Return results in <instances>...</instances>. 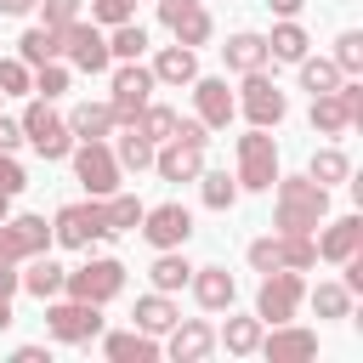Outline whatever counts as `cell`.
Masks as SVG:
<instances>
[{"instance_id": "6da1fadb", "label": "cell", "mask_w": 363, "mask_h": 363, "mask_svg": "<svg viewBox=\"0 0 363 363\" xmlns=\"http://www.w3.org/2000/svg\"><path fill=\"white\" fill-rule=\"evenodd\" d=\"M272 187H278V199H272V227H278V233H318V221L329 216V187L312 182V176H278Z\"/></svg>"}, {"instance_id": "7a4b0ae2", "label": "cell", "mask_w": 363, "mask_h": 363, "mask_svg": "<svg viewBox=\"0 0 363 363\" xmlns=\"http://www.w3.org/2000/svg\"><path fill=\"white\" fill-rule=\"evenodd\" d=\"M204 147H210V130H204L199 119H176V136L153 147V170H159L164 182H199Z\"/></svg>"}, {"instance_id": "3957f363", "label": "cell", "mask_w": 363, "mask_h": 363, "mask_svg": "<svg viewBox=\"0 0 363 363\" xmlns=\"http://www.w3.org/2000/svg\"><path fill=\"white\" fill-rule=\"evenodd\" d=\"M45 244H51L45 216H6V221H0V295L17 289V267H23L28 255H40Z\"/></svg>"}, {"instance_id": "277c9868", "label": "cell", "mask_w": 363, "mask_h": 363, "mask_svg": "<svg viewBox=\"0 0 363 363\" xmlns=\"http://www.w3.org/2000/svg\"><path fill=\"white\" fill-rule=\"evenodd\" d=\"M244 255H250L255 272H278V267H289V272H312V267H318V244H312V233H267V238H255Z\"/></svg>"}, {"instance_id": "5b68a950", "label": "cell", "mask_w": 363, "mask_h": 363, "mask_svg": "<svg viewBox=\"0 0 363 363\" xmlns=\"http://www.w3.org/2000/svg\"><path fill=\"white\" fill-rule=\"evenodd\" d=\"M45 335L51 340H62V346H91L96 335H102V306H91V301H62V295H51L45 301Z\"/></svg>"}, {"instance_id": "8992f818", "label": "cell", "mask_w": 363, "mask_h": 363, "mask_svg": "<svg viewBox=\"0 0 363 363\" xmlns=\"http://www.w3.org/2000/svg\"><path fill=\"white\" fill-rule=\"evenodd\" d=\"M17 125H23V142H28L45 164H51V159H68L74 130H68V119H62V113H51V102H45V96H34V102L23 108V119H17Z\"/></svg>"}, {"instance_id": "52a82bcc", "label": "cell", "mask_w": 363, "mask_h": 363, "mask_svg": "<svg viewBox=\"0 0 363 363\" xmlns=\"http://www.w3.org/2000/svg\"><path fill=\"white\" fill-rule=\"evenodd\" d=\"M119 289H125V261H113V255H91L85 267H74V272L62 278V295L91 301V306H108Z\"/></svg>"}, {"instance_id": "ba28073f", "label": "cell", "mask_w": 363, "mask_h": 363, "mask_svg": "<svg viewBox=\"0 0 363 363\" xmlns=\"http://www.w3.org/2000/svg\"><path fill=\"white\" fill-rule=\"evenodd\" d=\"M272 182H278V142H272L261 125H250V130L238 136V187L272 193Z\"/></svg>"}, {"instance_id": "9c48e42d", "label": "cell", "mask_w": 363, "mask_h": 363, "mask_svg": "<svg viewBox=\"0 0 363 363\" xmlns=\"http://www.w3.org/2000/svg\"><path fill=\"white\" fill-rule=\"evenodd\" d=\"M68 159H74V176H79V187H85L91 199L119 193V159H113V147H108L102 136H96V142H74Z\"/></svg>"}, {"instance_id": "30bf717a", "label": "cell", "mask_w": 363, "mask_h": 363, "mask_svg": "<svg viewBox=\"0 0 363 363\" xmlns=\"http://www.w3.org/2000/svg\"><path fill=\"white\" fill-rule=\"evenodd\" d=\"M57 45H62V57L74 62V68H85V74H108L113 68V51H108V34L96 28V23H62L57 28Z\"/></svg>"}, {"instance_id": "8fae6325", "label": "cell", "mask_w": 363, "mask_h": 363, "mask_svg": "<svg viewBox=\"0 0 363 363\" xmlns=\"http://www.w3.org/2000/svg\"><path fill=\"white\" fill-rule=\"evenodd\" d=\"M301 301H306V284H301V272H289V267H278V272H261V289H255V318H261V323H289Z\"/></svg>"}, {"instance_id": "7c38bea8", "label": "cell", "mask_w": 363, "mask_h": 363, "mask_svg": "<svg viewBox=\"0 0 363 363\" xmlns=\"http://www.w3.org/2000/svg\"><path fill=\"white\" fill-rule=\"evenodd\" d=\"M51 238L68 244V250H91L96 238H108V216H102V199H85V204H62L57 221H51Z\"/></svg>"}, {"instance_id": "4fadbf2b", "label": "cell", "mask_w": 363, "mask_h": 363, "mask_svg": "<svg viewBox=\"0 0 363 363\" xmlns=\"http://www.w3.org/2000/svg\"><path fill=\"white\" fill-rule=\"evenodd\" d=\"M244 113H250V125H261V130H272V125H284V113H289V96L267 79V68H255V74H244V91L233 96Z\"/></svg>"}, {"instance_id": "5bb4252c", "label": "cell", "mask_w": 363, "mask_h": 363, "mask_svg": "<svg viewBox=\"0 0 363 363\" xmlns=\"http://www.w3.org/2000/svg\"><path fill=\"white\" fill-rule=\"evenodd\" d=\"M153 85H159V79H153V68H142V57H136V62H119V68H113V102H108V108H113V119H119V125H130V119L147 108Z\"/></svg>"}, {"instance_id": "9a60e30c", "label": "cell", "mask_w": 363, "mask_h": 363, "mask_svg": "<svg viewBox=\"0 0 363 363\" xmlns=\"http://www.w3.org/2000/svg\"><path fill=\"white\" fill-rule=\"evenodd\" d=\"M153 250H182L187 238H193V210L187 204H153V210H142V227H136Z\"/></svg>"}, {"instance_id": "2e32d148", "label": "cell", "mask_w": 363, "mask_h": 363, "mask_svg": "<svg viewBox=\"0 0 363 363\" xmlns=\"http://www.w3.org/2000/svg\"><path fill=\"white\" fill-rule=\"evenodd\" d=\"M159 23L176 34V45H193V51H199V45L210 40V28H216L210 11H204V0H159Z\"/></svg>"}, {"instance_id": "e0dca14e", "label": "cell", "mask_w": 363, "mask_h": 363, "mask_svg": "<svg viewBox=\"0 0 363 363\" xmlns=\"http://www.w3.org/2000/svg\"><path fill=\"white\" fill-rule=\"evenodd\" d=\"M255 352H261L267 363H306V357H318V335L289 318V323H272V335H261Z\"/></svg>"}, {"instance_id": "ac0fdd59", "label": "cell", "mask_w": 363, "mask_h": 363, "mask_svg": "<svg viewBox=\"0 0 363 363\" xmlns=\"http://www.w3.org/2000/svg\"><path fill=\"white\" fill-rule=\"evenodd\" d=\"M193 108H199V125H204V130H227L233 113H238L227 79H216V74H199V79H193Z\"/></svg>"}, {"instance_id": "d6986e66", "label": "cell", "mask_w": 363, "mask_h": 363, "mask_svg": "<svg viewBox=\"0 0 363 363\" xmlns=\"http://www.w3.org/2000/svg\"><path fill=\"white\" fill-rule=\"evenodd\" d=\"M164 335H170V346H164V352H170L176 363H204V357L216 352V329H210L204 318H176Z\"/></svg>"}, {"instance_id": "ffe728a7", "label": "cell", "mask_w": 363, "mask_h": 363, "mask_svg": "<svg viewBox=\"0 0 363 363\" xmlns=\"http://www.w3.org/2000/svg\"><path fill=\"white\" fill-rule=\"evenodd\" d=\"M193 301L204 306V312H227L233 301H238V278L227 272V267H193Z\"/></svg>"}, {"instance_id": "44dd1931", "label": "cell", "mask_w": 363, "mask_h": 363, "mask_svg": "<svg viewBox=\"0 0 363 363\" xmlns=\"http://www.w3.org/2000/svg\"><path fill=\"white\" fill-rule=\"evenodd\" d=\"M312 244H318V261H335V267H340L346 255L363 250V216H340V221H329Z\"/></svg>"}, {"instance_id": "7402d4cb", "label": "cell", "mask_w": 363, "mask_h": 363, "mask_svg": "<svg viewBox=\"0 0 363 363\" xmlns=\"http://www.w3.org/2000/svg\"><path fill=\"white\" fill-rule=\"evenodd\" d=\"M102 352L113 357V363H153L159 357V335H147V329H113V335H102Z\"/></svg>"}, {"instance_id": "603a6c76", "label": "cell", "mask_w": 363, "mask_h": 363, "mask_svg": "<svg viewBox=\"0 0 363 363\" xmlns=\"http://www.w3.org/2000/svg\"><path fill=\"white\" fill-rule=\"evenodd\" d=\"M62 278H68V267H57L45 250H40V255H28V267L17 272V284H23L34 301H51V295H62Z\"/></svg>"}, {"instance_id": "cb8c5ba5", "label": "cell", "mask_w": 363, "mask_h": 363, "mask_svg": "<svg viewBox=\"0 0 363 363\" xmlns=\"http://www.w3.org/2000/svg\"><path fill=\"white\" fill-rule=\"evenodd\" d=\"M221 57H227V68L233 74H255V68H267L272 62V51H267V34H233L227 45H221Z\"/></svg>"}, {"instance_id": "d4e9b609", "label": "cell", "mask_w": 363, "mask_h": 363, "mask_svg": "<svg viewBox=\"0 0 363 363\" xmlns=\"http://www.w3.org/2000/svg\"><path fill=\"white\" fill-rule=\"evenodd\" d=\"M153 79L159 85H193L199 79V57H193V45H164L159 57H153Z\"/></svg>"}, {"instance_id": "484cf974", "label": "cell", "mask_w": 363, "mask_h": 363, "mask_svg": "<svg viewBox=\"0 0 363 363\" xmlns=\"http://www.w3.org/2000/svg\"><path fill=\"white\" fill-rule=\"evenodd\" d=\"M113 108L108 102H79L74 113H68V130H74V142H96V136H113Z\"/></svg>"}, {"instance_id": "4316f807", "label": "cell", "mask_w": 363, "mask_h": 363, "mask_svg": "<svg viewBox=\"0 0 363 363\" xmlns=\"http://www.w3.org/2000/svg\"><path fill=\"white\" fill-rule=\"evenodd\" d=\"M176 318H182V312H176V301H170L164 289H153V295H136V312H130V323H136V329H147V335H164Z\"/></svg>"}, {"instance_id": "83f0119b", "label": "cell", "mask_w": 363, "mask_h": 363, "mask_svg": "<svg viewBox=\"0 0 363 363\" xmlns=\"http://www.w3.org/2000/svg\"><path fill=\"white\" fill-rule=\"evenodd\" d=\"M312 130L318 136H346L352 130V113H346V102H340V91H323V96H312Z\"/></svg>"}, {"instance_id": "f1b7e54d", "label": "cell", "mask_w": 363, "mask_h": 363, "mask_svg": "<svg viewBox=\"0 0 363 363\" xmlns=\"http://www.w3.org/2000/svg\"><path fill=\"white\" fill-rule=\"evenodd\" d=\"M261 318H227L221 323V335H216V346H227V357H255V346H261Z\"/></svg>"}, {"instance_id": "f546056e", "label": "cell", "mask_w": 363, "mask_h": 363, "mask_svg": "<svg viewBox=\"0 0 363 363\" xmlns=\"http://www.w3.org/2000/svg\"><path fill=\"white\" fill-rule=\"evenodd\" d=\"M306 45H312V40H306V28H301L295 17H284V23L267 34V51H272V62H301V57H306Z\"/></svg>"}, {"instance_id": "4dcf8cb0", "label": "cell", "mask_w": 363, "mask_h": 363, "mask_svg": "<svg viewBox=\"0 0 363 363\" xmlns=\"http://www.w3.org/2000/svg\"><path fill=\"white\" fill-rule=\"evenodd\" d=\"M142 210H147V204H142L136 193H108V199H102L108 238H113V233H136V227H142Z\"/></svg>"}, {"instance_id": "1f68e13d", "label": "cell", "mask_w": 363, "mask_h": 363, "mask_svg": "<svg viewBox=\"0 0 363 363\" xmlns=\"http://www.w3.org/2000/svg\"><path fill=\"white\" fill-rule=\"evenodd\" d=\"M147 278H153V289L176 295V289L193 278V267H187V255H182V250H159V255H153V267H147Z\"/></svg>"}, {"instance_id": "d6a6232c", "label": "cell", "mask_w": 363, "mask_h": 363, "mask_svg": "<svg viewBox=\"0 0 363 363\" xmlns=\"http://www.w3.org/2000/svg\"><path fill=\"white\" fill-rule=\"evenodd\" d=\"M17 57L28 62V68H40V62H57L62 57V45H57V28H45V23H34L23 40H17Z\"/></svg>"}, {"instance_id": "836d02e7", "label": "cell", "mask_w": 363, "mask_h": 363, "mask_svg": "<svg viewBox=\"0 0 363 363\" xmlns=\"http://www.w3.org/2000/svg\"><path fill=\"white\" fill-rule=\"evenodd\" d=\"M199 199H204V210H233V204H238V176H227V170H199Z\"/></svg>"}, {"instance_id": "e575fe53", "label": "cell", "mask_w": 363, "mask_h": 363, "mask_svg": "<svg viewBox=\"0 0 363 363\" xmlns=\"http://www.w3.org/2000/svg\"><path fill=\"white\" fill-rule=\"evenodd\" d=\"M176 119H182L176 108H164V102H147V108H142L130 125H136V130H142V136L159 147V142H170V136H176Z\"/></svg>"}, {"instance_id": "d590c367", "label": "cell", "mask_w": 363, "mask_h": 363, "mask_svg": "<svg viewBox=\"0 0 363 363\" xmlns=\"http://www.w3.org/2000/svg\"><path fill=\"white\" fill-rule=\"evenodd\" d=\"M113 159H119V170H147V164H153V142H147L136 125H125V130H119Z\"/></svg>"}, {"instance_id": "8d00e7d4", "label": "cell", "mask_w": 363, "mask_h": 363, "mask_svg": "<svg viewBox=\"0 0 363 363\" xmlns=\"http://www.w3.org/2000/svg\"><path fill=\"white\" fill-rule=\"evenodd\" d=\"M108 51L119 57V62H136L142 51H147V28L130 17V23H113V34H108Z\"/></svg>"}, {"instance_id": "74e56055", "label": "cell", "mask_w": 363, "mask_h": 363, "mask_svg": "<svg viewBox=\"0 0 363 363\" xmlns=\"http://www.w3.org/2000/svg\"><path fill=\"white\" fill-rule=\"evenodd\" d=\"M306 176H312V182H323V187H335V182H346V176H352V159H346L340 147H318V153H312V164H306Z\"/></svg>"}, {"instance_id": "f35d334b", "label": "cell", "mask_w": 363, "mask_h": 363, "mask_svg": "<svg viewBox=\"0 0 363 363\" xmlns=\"http://www.w3.org/2000/svg\"><path fill=\"white\" fill-rule=\"evenodd\" d=\"M340 79H346V74H340V68H335L329 57H301V85H306L312 96H323V91H335Z\"/></svg>"}, {"instance_id": "ab89813d", "label": "cell", "mask_w": 363, "mask_h": 363, "mask_svg": "<svg viewBox=\"0 0 363 363\" xmlns=\"http://www.w3.org/2000/svg\"><path fill=\"white\" fill-rule=\"evenodd\" d=\"M352 301H357V295H352L346 284H318V289H312V312H318V318H352Z\"/></svg>"}, {"instance_id": "60d3db41", "label": "cell", "mask_w": 363, "mask_h": 363, "mask_svg": "<svg viewBox=\"0 0 363 363\" xmlns=\"http://www.w3.org/2000/svg\"><path fill=\"white\" fill-rule=\"evenodd\" d=\"M329 62H335L346 79H357V74H363V34H357V28H346V34L335 40V57H329Z\"/></svg>"}, {"instance_id": "b9f144b4", "label": "cell", "mask_w": 363, "mask_h": 363, "mask_svg": "<svg viewBox=\"0 0 363 363\" xmlns=\"http://www.w3.org/2000/svg\"><path fill=\"white\" fill-rule=\"evenodd\" d=\"M28 85H34V68L23 57H6L0 62V96H28Z\"/></svg>"}, {"instance_id": "7bdbcfd3", "label": "cell", "mask_w": 363, "mask_h": 363, "mask_svg": "<svg viewBox=\"0 0 363 363\" xmlns=\"http://www.w3.org/2000/svg\"><path fill=\"white\" fill-rule=\"evenodd\" d=\"M28 91H34V96H45V102H51V96H62V91H68V68H62V62H40Z\"/></svg>"}, {"instance_id": "ee69618b", "label": "cell", "mask_w": 363, "mask_h": 363, "mask_svg": "<svg viewBox=\"0 0 363 363\" xmlns=\"http://www.w3.org/2000/svg\"><path fill=\"white\" fill-rule=\"evenodd\" d=\"M136 17V0H91V23L113 28V23H130Z\"/></svg>"}, {"instance_id": "f6af8a7d", "label": "cell", "mask_w": 363, "mask_h": 363, "mask_svg": "<svg viewBox=\"0 0 363 363\" xmlns=\"http://www.w3.org/2000/svg\"><path fill=\"white\" fill-rule=\"evenodd\" d=\"M34 6H40L45 28H62V23H74V17H79V0H34Z\"/></svg>"}, {"instance_id": "bcb514c9", "label": "cell", "mask_w": 363, "mask_h": 363, "mask_svg": "<svg viewBox=\"0 0 363 363\" xmlns=\"http://www.w3.org/2000/svg\"><path fill=\"white\" fill-rule=\"evenodd\" d=\"M28 187V176H23V164L11 159V153H0V193L11 199V193H23Z\"/></svg>"}, {"instance_id": "7dc6e473", "label": "cell", "mask_w": 363, "mask_h": 363, "mask_svg": "<svg viewBox=\"0 0 363 363\" xmlns=\"http://www.w3.org/2000/svg\"><path fill=\"white\" fill-rule=\"evenodd\" d=\"M17 147H23V125L0 113V153H17Z\"/></svg>"}, {"instance_id": "c3c4849f", "label": "cell", "mask_w": 363, "mask_h": 363, "mask_svg": "<svg viewBox=\"0 0 363 363\" xmlns=\"http://www.w3.org/2000/svg\"><path fill=\"white\" fill-rule=\"evenodd\" d=\"M11 363H51V352H45V346H17Z\"/></svg>"}, {"instance_id": "681fc988", "label": "cell", "mask_w": 363, "mask_h": 363, "mask_svg": "<svg viewBox=\"0 0 363 363\" xmlns=\"http://www.w3.org/2000/svg\"><path fill=\"white\" fill-rule=\"evenodd\" d=\"M301 6L306 0H267V11H278V17H301Z\"/></svg>"}, {"instance_id": "f907efd6", "label": "cell", "mask_w": 363, "mask_h": 363, "mask_svg": "<svg viewBox=\"0 0 363 363\" xmlns=\"http://www.w3.org/2000/svg\"><path fill=\"white\" fill-rule=\"evenodd\" d=\"M0 11L6 17H23V11H34V0H0Z\"/></svg>"}, {"instance_id": "816d5d0a", "label": "cell", "mask_w": 363, "mask_h": 363, "mask_svg": "<svg viewBox=\"0 0 363 363\" xmlns=\"http://www.w3.org/2000/svg\"><path fill=\"white\" fill-rule=\"evenodd\" d=\"M17 323V312H11V295H0V329H11Z\"/></svg>"}, {"instance_id": "f5cc1de1", "label": "cell", "mask_w": 363, "mask_h": 363, "mask_svg": "<svg viewBox=\"0 0 363 363\" xmlns=\"http://www.w3.org/2000/svg\"><path fill=\"white\" fill-rule=\"evenodd\" d=\"M0 221H6V193H0Z\"/></svg>"}]
</instances>
